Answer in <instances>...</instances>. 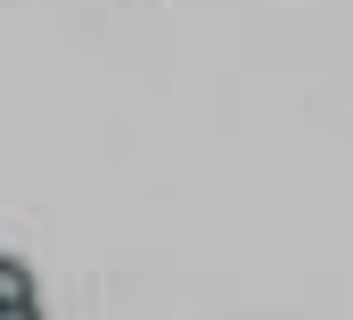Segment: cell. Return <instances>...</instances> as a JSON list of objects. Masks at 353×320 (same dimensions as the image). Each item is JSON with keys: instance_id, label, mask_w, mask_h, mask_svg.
<instances>
[{"instance_id": "2", "label": "cell", "mask_w": 353, "mask_h": 320, "mask_svg": "<svg viewBox=\"0 0 353 320\" xmlns=\"http://www.w3.org/2000/svg\"><path fill=\"white\" fill-rule=\"evenodd\" d=\"M0 320H41V304H0Z\"/></svg>"}, {"instance_id": "1", "label": "cell", "mask_w": 353, "mask_h": 320, "mask_svg": "<svg viewBox=\"0 0 353 320\" xmlns=\"http://www.w3.org/2000/svg\"><path fill=\"white\" fill-rule=\"evenodd\" d=\"M0 304H33V271L17 254H0Z\"/></svg>"}]
</instances>
